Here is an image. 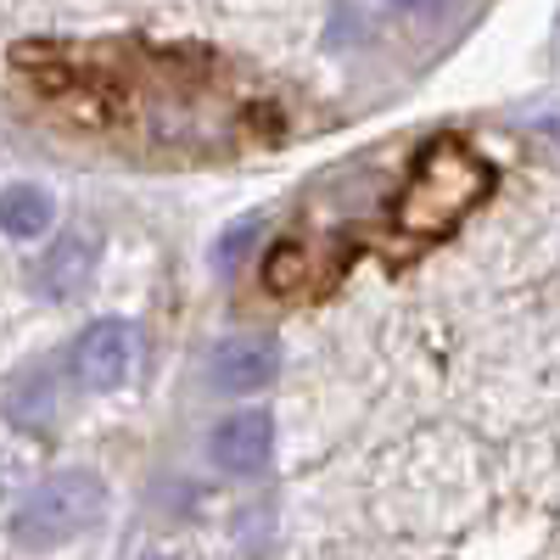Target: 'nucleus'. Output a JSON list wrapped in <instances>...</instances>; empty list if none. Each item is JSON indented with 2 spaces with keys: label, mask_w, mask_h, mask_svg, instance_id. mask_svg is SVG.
Listing matches in <instances>:
<instances>
[{
  "label": "nucleus",
  "mask_w": 560,
  "mask_h": 560,
  "mask_svg": "<svg viewBox=\"0 0 560 560\" xmlns=\"http://www.w3.org/2000/svg\"><path fill=\"white\" fill-rule=\"evenodd\" d=\"M96 258H102V242H90L84 230L51 242V253L34 264L39 292H45V298H79V292L90 287V275H96Z\"/></svg>",
  "instance_id": "423d86ee"
},
{
  "label": "nucleus",
  "mask_w": 560,
  "mask_h": 560,
  "mask_svg": "<svg viewBox=\"0 0 560 560\" xmlns=\"http://www.w3.org/2000/svg\"><path fill=\"white\" fill-rule=\"evenodd\" d=\"M208 448H213L219 471H230V477H258L264 465H269V454H275V420H269L264 409L224 415L219 427H213V438H208Z\"/></svg>",
  "instance_id": "39448f33"
},
{
  "label": "nucleus",
  "mask_w": 560,
  "mask_h": 560,
  "mask_svg": "<svg viewBox=\"0 0 560 560\" xmlns=\"http://www.w3.org/2000/svg\"><path fill=\"white\" fill-rule=\"evenodd\" d=\"M280 376V342L275 337H224L213 353H208V382L219 393H264L269 382Z\"/></svg>",
  "instance_id": "20e7f679"
},
{
  "label": "nucleus",
  "mask_w": 560,
  "mask_h": 560,
  "mask_svg": "<svg viewBox=\"0 0 560 560\" xmlns=\"http://www.w3.org/2000/svg\"><path fill=\"white\" fill-rule=\"evenodd\" d=\"M102 510H107V482L96 471H57L12 510V544L34 555L62 549L96 527Z\"/></svg>",
  "instance_id": "f03ea898"
},
{
  "label": "nucleus",
  "mask_w": 560,
  "mask_h": 560,
  "mask_svg": "<svg viewBox=\"0 0 560 560\" xmlns=\"http://www.w3.org/2000/svg\"><path fill=\"white\" fill-rule=\"evenodd\" d=\"M387 7H398V12H443L448 0H387Z\"/></svg>",
  "instance_id": "9d476101"
},
{
  "label": "nucleus",
  "mask_w": 560,
  "mask_h": 560,
  "mask_svg": "<svg viewBox=\"0 0 560 560\" xmlns=\"http://www.w3.org/2000/svg\"><path fill=\"white\" fill-rule=\"evenodd\" d=\"M0 230L18 242H34L51 230V197L39 191V185H7L0 191Z\"/></svg>",
  "instance_id": "6e6552de"
},
{
  "label": "nucleus",
  "mask_w": 560,
  "mask_h": 560,
  "mask_svg": "<svg viewBox=\"0 0 560 560\" xmlns=\"http://www.w3.org/2000/svg\"><path fill=\"white\" fill-rule=\"evenodd\" d=\"M152 560H168V555H152Z\"/></svg>",
  "instance_id": "9b49d317"
},
{
  "label": "nucleus",
  "mask_w": 560,
  "mask_h": 560,
  "mask_svg": "<svg viewBox=\"0 0 560 560\" xmlns=\"http://www.w3.org/2000/svg\"><path fill=\"white\" fill-rule=\"evenodd\" d=\"M247 236H253V224H236V230L224 236V247L213 253V264H236V258L247 253Z\"/></svg>",
  "instance_id": "1a4fd4ad"
},
{
  "label": "nucleus",
  "mask_w": 560,
  "mask_h": 560,
  "mask_svg": "<svg viewBox=\"0 0 560 560\" xmlns=\"http://www.w3.org/2000/svg\"><path fill=\"white\" fill-rule=\"evenodd\" d=\"M493 163L482 152H471L465 140H432L415 158L404 191L393 202V236L409 247H432L448 230H459L482 208V197L493 191Z\"/></svg>",
  "instance_id": "f257e3e1"
},
{
  "label": "nucleus",
  "mask_w": 560,
  "mask_h": 560,
  "mask_svg": "<svg viewBox=\"0 0 560 560\" xmlns=\"http://www.w3.org/2000/svg\"><path fill=\"white\" fill-rule=\"evenodd\" d=\"M337 275V264H319L314 242H275L269 258H264V287L275 298H298V292H314Z\"/></svg>",
  "instance_id": "0eeeda50"
},
{
  "label": "nucleus",
  "mask_w": 560,
  "mask_h": 560,
  "mask_svg": "<svg viewBox=\"0 0 560 560\" xmlns=\"http://www.w3.org/2000/svg\"><path fill=\"white\" fill-rule=\"evenodd\" d=\"M129 370H135V325L118 319V314L84 325L79 342H73V376H79V387L113 393V387L129 382Z\"/></svg>",
  "instance_id": "7ed1b4c3"
}]
</instances>
